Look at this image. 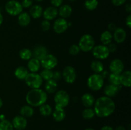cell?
<instances>
[{
	"instance_id": "1",
	"label": "cell",
	"mask_w": 131,
	"mask_h": 130,
	"mask_svg": "<svg viewBox=\"0 0 131 130\" xmlns=\"http://www.w3.org/2000/svg\"><path fill=\"white\" fill-rule=\"evenodd\" d=\"M94 110L95 115L100 118L109 117L115 112L116 105L112 98L104 96L97 98L94 103Z\"/></svg>"
},
{
	"instance_id": "2",
	"label": "cell",
	"mask_w": 131,
	"mask_h": 130,
	"mask_svg": "<svg viewBox=\"0 0 131 130\" xmlns=\"http://www.w3.org/2000/svg\"><path fill=\"white\" fill-rule=\"evenodd\" d=\"M47 100V94L40 89H31L26 95V101L28 105L32 107H39Z\"/></svg>"
},
{
	"instance_id": "3",
	"label": "cell",
	"mask_w": 131,
	"mask_h": 130,
	"mask_svg": "<svg viewBox=\"0 0 131 130\" xmlns=\"http://www.w3.org/2000/svg\"><path fill=\"white\" fill-rule=\"evenodd\" d=\"M104 84V79L101 74L93 73L88 77L87 80V85L88 88L93 91L101 90Z\"/></svg>"
},
{
	"instance_id": "4",
	"label": "cell",
	"mask_w": 131,
	"mask_h": 130,
	"mask_svg": "<svg viewBox=\"0 0 131 130\" xmlns=\"http://www.w3.org/2000/svg\"><path fill=\"white\" fill-rule=\"evenodd\" d=\"M95 45L94 38L90 34H83L81 37L78 43V46L81 51L84 52H88L92 50Z\"/></svg>"
},
{
	"instance_id": "5",
	"label": "cell",
	"mask_w": 131,
	"mask_h": 130,
	"mask_svg": "<svg viewBox=\"0 0 131 130\" xmlns=\"http://www.w3.org/2000/svg\"><path fill=\"white\" fill-rule=\"evenodd\" d=\"M26 84L31 89H39L43 84V80L40 74L37 73H29L24 79Z\"/></svg>"
},
{
	"instance_id": "6",
	"label": "cell",
	"mask_w": 131,
	"mask_h": 130,
	"mask_svg": "<svg viewBox=\"0 0 131 130\" xmlns=\"http://www.w3.org/2000/svg\"><path fill=\"white\" fill-rule=\"evenodd\" d=\"M54 101L56 107L65 108L70 102V96L67 92L64 90H59L55 93Z\"/></svg>"
},
{
	"instance_id": "7",
	"label": "cell",
	"mask_w": 131,
	"mask_h": 130,
	"mask_svg": "<svg viewBox=\"0 0 131 130\" xmlns=\"http://www.w3.org/2000/svg\"><path fill=\"white\" fill-rule=\"evenodd\" d=\"M5 11L11 16H18L23 11L21 3L17 0H10L6 3L5 6Z\"/></svg>"
},
{
	"instance_id": "8",
	"label": "cell",
	"mask_w": 131,
	"mask_h": 130,
	"mask_svg": "<svg viewBox=\"0 0 131 130\" xmlns=\"http://www.w3.org/2000/svg\"><path fill=\"white\" fill-rule=\"evenodd\" d=\"M93 57L98 60H104L107 59L110 54L107 47L104 45H95L92 50Z\"/></svg>"
},
{
	"instance_id": "9",
	"label": "cell",
	"mask_w": 131,
	"mask_h": 130,
	"mask_svg": "<svg viewBox=\"0 0 131 130\" xmlns=\"http://www.w3.org/2000/svg\"><path fill=\"white\" fill-rule=\"evenodd\" d=\"M58 63V60L57 57L53 54H47L43 59L40 61L41 66L43 69L51 70L56 67Z\"/></svg>"
},
{
	"instance_id": "10",
	"label": "cell",
	"mask_w": 131,
	"mask_h": 130,
	"mask_svg": "<svg viewBox=\"0 0 131 130\" xmlns=\"http://www.w3.org/2000/svg\"><path fill=\"white\" fill-rule=\"evenodd\" d=\"M62 78L68 84H73L77 78V73L75 68L72 66H67L63 70Z\"/></svg>"
},
{
	"instance_id": "11",
	"label": "cell",
	"mask_w": 131,
	"mask_h": 130,
	"mask_svg": "<svg viewBox=\"0 0 131 130\" xmlns=\"http://www.w3.org/2000/svg\"><path fill=\"white\" fill-rule=\"evenodd\" d=\"M69 27V22L67 20L61 17L56 19L52 25L54 31L57 34L63 33L66 31Z\"/></svg>"
},
{
	"instance_id": "12",
	"label": "cell",
	"mask_w": 131,
	"mask_h": 130,
	"mask_svg": "<svg viewBox=\"0 0 131 130\" xmlns=\"http://www.w3.org/2000/svg\"><path fill=\"white\" fill-rule=\"evenodd\" d=\"M110 72L115 74H121L124 70V64L120 59H114L110 64Z\"/></svg>"
},
{
	"instance_id": "13",
	"label": "cell",
	"mask_w": 131,
	"mask_h": 130,
	"mask_svg": "<svg viewBox=\"0 0 131 130\" xmlns=\"http://www.w3.org/2000/svg\"><path fill=\"white\" fill-rule=\"evenodd\" d=\"M48 54L47 48L43 45H37L33 48L32 50V55L33 58L39 60L40 61Z\"/></svg>"
},
{
	"instance_id": "14",
	"label": "cell",
	"mask_w": 131,
	"mask_h": 130,
	"mask_svg": "<svg viewBox=\"0 0 131 130\" xmlns=\"http://www.w3.org/2000/svg\"><path fill=\"white\" fill-rule=\"evenodd\" d=\"M12 124L14 129L17 130H24L27 127L28 121L26 118L22 115H16L12 121Z\"/></svg>"
},
{
	"instance_id": "15",
	"label": "cell",
	"mask_w": 131,
	"mask_h": 130,
	"mask_svg": "<svg viewBox=\"0 0 131 130\" xmlns=\"http://www.w3.org/2000/svg\"><path fill=\"white\" fill-rule=\"evenodd\" d=\"M121 85H115L110 84L104 87V93L106 96L112 98L117 95L118 93L121 89Z\"/></svg>"
},
{
	"instance_id": "16",
	"label": "cell",
	"mask_w": 131,
	"mask_h": 130,
	"mask_svg": "<svg viewBox=\"0 0 131 130\" xmlns=\"http://www.w3.org/2000/svg\"><path fill=\"white\" fill-rule=\"evenodd\" d=\"M58 15V8L52 6L46 8L43 11V14H42V15H43L45 20H49V21L56 19Z\"/></svg>"
},
{
	"instance_id": "17",
	"label": "cell",
	"mask_w": 131,
	"mask_h": 130,
	"mask_svg": "<svg viewBox=\"0 0 131 130\" xmlns=\"http://www.w3.org/2000/svg\"><path fill=\"white\" fill-rule=\"evenodd\" d=\"M127 32L124 28H117L113 31V39L117 43H122L126 40Z\"/></svg>"
},
{
	"instance_id": "18",
	"label": "cell",
	"mask_w": 131,
	"mask_h": 130,
	"mask_svg": "<svg viewBox=\"0 0 131 130\" xmlns=\"http://www.w3.org/2000/svg\"><path fill=\"white\" fill-rule=\"evenodd\" d=\"M95 99L94 96L90 93H84L81 97V102L86 108H91L92 106L94 105Z\"/></svg>"
},
{
	"instance_id": "19",
	"label": "cell",
	"mask_w": 131,
	"mask_h": 130,
	"mask_svg": "<svg viewBox=\"0 0 131 130\" xmlns=\"http://www.w3.org/2000/svg\"><path fill=\"white\" fill-rule=\"evenodd\" d=\"M52 115L53 119L56 122H61L65 119L66 117V113L64 108L56 106H55L54 110H52Z\"/></svg>"
},
{
	"instance_id": "20",
	"label": "cell",
	"mask_w": 131,
	"mask_h": 130,
	"mask_svg": "<svg viewBox=\"0 0 131 130\" xmlns=\"http://www.w3.org/2000/svg\"><path fill=\"white\" fill-rule=\"evenodd\" d=\"M121 85L125 87H130L131 86V71L130 70L124 71L120 74Z\"/></svg>"
},
{
	"instance_id": "21",
	"label": "cell",
	"mask_w": 131,
	"mask_h": 130,
	"mask_svg": "<svg viewBox=\"0 0 131 130\" xmlns=\"http://www.w3.org/2000/svg\"><path fill=\"white\" fill-rule=\"evenodd\" d=\"M41 64L39 60L35 58H31L28 60V70L31 73H37L40 69Z\"/></svg>"
},
{
	"instance_id": "22",
	"label": "cell",
	"mask_w": 131,
	"mask_h": 130,
	"mask_svg": "<svg viewBox=\"0 0 131 130\" xmlns=\"http://www.w3.org/2000/svg\"><path fill=\"white\" fill-rule=\"evenodd\" d=\"M43 8L39 5H32L29 9V15L31 17L35 19H37L40 17L43 14Z\"/></svg>"
},
{
	"instance_id": "23",
	"label": "cell",
	"mask_w": 131,
	"mask_h": 130,
	"mask_svg": "<svg viewBox=\"0 0 131 130\" xmlns=\"http://www.w3.org/2000/svg\"><path fill=\"white\" fill-rule=\"evenodd\" d=\"M58 10V15H60V16L63 19L69 17L72 13V8L67 4L60 6V8Z\"/></svg>"
},
{
	"instance_id": "24",
	"label": "cell",
	"mask_w": 131,
	"mask_h": 130,
	"mask_svg": "<svg viewBox=\"0 0 131 130\" xmlns=\"http://www.w3.org/2000/svg\"><path fill=\"white\" fill-rule=\"evenodd\" d=\"M31 22V17L28 12L23 11L18 15V23L22 27L28 26Z\"/></svg>"
},
{
	"instance_id": "25",
	"label": "cell",
	"mask_w": 131,
	"mask_h": 130,
	"mask_svg": "<svg viewBox=\"0 0 131 130\" xmlns=\"http://www.w3.org/2000/svg\"><path fill=\"white\" fill-rule=\"evenodd\" d=\"M58 82L53 79L47 80L45 84V91L49 94H53L57 91Z\"/></svg>"
},
{
	"instance_id": "26",
	"label": "cell",
	"mask_w": 131,
	"mask_h": 130,
	"mask_svg": "<svg viewBox=\"0 0 131 130\" xmlns=\"http://www.w3.org/2000/svg\"><path fill=\"white\" fill-rule=\"evenodd\" d=\"M29 73L28 68L24 66H19L14 71V75L19 80H24L28 74Z\"/></svg>"
},
{
	"instance_id": "27",
	"label": "cell",
	"mask_w": 131,
	"mask_h": 130,
	"mask_svg": "<svg viewBox=\"0 0 131 130\" xmlns=\"http://www.w3.org/2000/svg\"><path fill=\"white\" fill-rule=\"evenodd\" d=\"M100 38H101V42L102 44L104 45L107 46L112 42L113 34L109 30L104 31L101 33Z\"/></svg>"
},
{
	"instance_id": "28",
	"label": "cell",
	"mask_w": 131,
	"mask_h": 130,
	"mask_svg": "<svg viewBox=\"0 0 131 130\" xmlns=\"http://www.w3.org/2000/svg\"><path fill=\"white\" fill-rule=\"evenodd\" d=\"M91 69L94 73L101 74L103 70H104V66L103 63L100 60H93L90 64Z\"/></svg>"
},
{
	"instance_id": "29",
	"label": "cell",
	"mask_w": 131,
	"mask_h": 130,
	"mask_svg": "<svg viewBox=\"0 0 131 130\" xmlns=\"http://www.w3.org/2000/svg\"><path fill=\"white\" fill-rule=\"evenodd\" d=\"M20 115L25 118H29L34 115V109L29 105H24L21 107L20 110Z\"/></svg>"
},
{
	"instance_id": "30",
	"label": "cell",
	"mask_w": 131,
	"mask_h": 130,
	"mask_svg": "<svg viewBox=\"0 0 131 130\" xmlns=\"http://www.w3.org/2000/svg\"><path fill=\"white\" fill-rule=\"evenodd\" d=\"M39 112L43 117H48L52 114V108L50 105L44 103L39 107Z\"/></svg>"
},
{
	"instance_id": "31",
	"label": "cell",
	"mask_w": 131,
	"mask_h": 130,
	"mask_svg": "<svg viewBox=\"0 0 131 130\" xmlns=\"http://www.w3.org/2000/svg\"><path fill=\"white\" fill-rule=\"evenodd\" d=\"M19 56L21 59L24 60V61H28L31 58L33 57L32 55V51L29 48H24L20 50L19 51Z\"/></svg>"
},
{
	"instance_id": "32",
	"label": "cell",
	"mask_w": 131,
	"mask_h": 130,
	"mask_svg": "<svg viewBox=\"0 0 131 130\" xmlns=\"http://www.w3.org/2000/svg\"><path fill=\"white\" fill-rule=\"evenodd\" d=\"M107 78H108L110 84L115 85H121V82H120V74H115L111 73H110V75H109Z\"/></svg>"
},
{
	"instance_id": "33",
	"label": "cell",
	"mask_w": 131,
	"mask_h": 130,
	"mask_svg": "<svg viewBox=\"0 0 131 130\" xmlns=\"http://www.w3.org/2000/svg\"><path fill=\"white\" fill-rule=\"evenodd\" d=\"M98 0H86L84 2V6L89 11H93L98 7Z\"/></svg>"
},
{
	"instance_id": "34",
	"label": "cell",
	"mask_w": 131,
	"mask_h": 130,
	"mask_svg": "<svg viewBox=\"0 0 131 130\" xmlns=\"http://www.w3.org/2000/svg\"><path fill=\"white\" fill-rule=\"evenodd\" d=\"M82 116L86 120H91L95 116V113L93 108H86L82 113Z\"/></svg>"
},
{
	"instance_id": "35",
	"label": "cell",
	"mask_w": 131,
	"mask_h": 130,
	"mask_svg": "<svg viewBox=\"0 0 131 130\" xmlns=\"http://www.w3.org/2000/svg\"><path fill=\"white\" fill-rule=\"evenodd\" d=\"M40 75L42 77L43 80H50L52 79V75H53V71L51 70H47V69H43L40 73Z\"/></svg>"
},
{
	"instance_id": "36",
	"label": "cell",
	"mask_w": 131,
	"mask_h": 130,
	"mask_svg": "<svg viewBox=\"0 0 131 130\" xmlns=\"http://www.w3.org/2000/svg\"><path fill=\"white\" fill-rule=\"evenodd\" d=\"M12 122L5 119L0 121V130H14Z\"/></svg>"
},
{
	"instance_id": "37",
	"label": "cell",
	"mask_w": 131,
	"mask_h": 130,
	"mask_svg": "<svg viewBox=\"0 0 131 130\" xmlns=\"http://www.w3.org/2000/svg\"><path fill=\"white\" fill-rule=\"evenodd\" d=\"M80 51L81 50L80 48H79L78 45L72 44L70 47H69V52L70 55H72V56H77L78 54H79Z\"/></svg>"
},
{
	"instance_id": "38",
	"label": "cell",
	"mask_w": 131,
	"mask_h": 130,
	"mask_svg": "<svg viewBox=\"0 0 131 130\" xmlns=\"http://www.w3.org/2000/svg\"><path fill=\"white\" fill-rule=\"evenodd\" d=\"M41 28L43 31H48L51 28V23L49 20H43L41 22Z\"/></svg>"
},
{
	"instance_id": "39",
	"label": "cell",
	"mask_w": 131,
	"mask_h": 130,
	"mask_svg": "<svg viewBox=\"0 0 131 130\" xmlns=\"http://www.w3.org/2000/svg\"><path fill=\"white\" fill-rule=\"evenodd\" d=\"M20 3L23 8H28L33 5V0H22Z\"/></svg>"
},
{
	"instance_id": "40",
	"label": "cell",
	"mask_w": 131,
	"mask_h": 130,
	"mask_svg": "<svg viewBox=\"0 0 131 130\" xmlns=\"http://www.w3.org/2000/svg\"><path fill=\"white\" fill-rule=\"evenodd\" d=\"M61 78H62V74L60 71H53V75H52V79L54 80H56V82L59 81L60 80H61Z\"/></svg>"
},
{
	"instance_id": "41",
	"label": "cell",
	"mask_w": 131,
	"mask_h": 130,
	"mask_svg": "<svg viewBox=\"0 0 131 130\" xmlns=\"http://www.w3.org/2000/svg\"><path fill=\"white\" fill-rule=\"evenodd\" d=\"M63 2V0H51V3L54 7H60L61 6Z\"/></svg>"
},
{
	"instance_id": "42",
	"label": "cell",
	"mask_w": 131,
	"mask_h": 130,
	"mask_svg": "<svg viewBox=\"0 0 131 130\" xmlns=\"http://www.w3.org/2000/svg\"><path fill=\"white\" fill-rule=\"evenodd\" d=\"M107 47L110 53H114V52H116V49H117V46L115 43H110L108 45H107Z\"/></svg>"
},
{
	"instance_id": "43",
	"label": "cell",
	"mask_w": 131,
	"mask_h": 130,
	"mask_svg": "<svg viewBox=\"0 0 131 130\" xmlns=\"http://www.w3.org/2000/svg\"><path fill=\"white\" fill-rule=\"evenodd\" d=\"M127 0H111L113 5L116 6H120L125 3Z\"/></svg>"
},
{
	"instance_id": "44",
	"label": "cell",
	"mask_w": 131,
	"mask_h": 130,
	"mask_svg": "<svg viewBox=\"0 0 131 130\" xmlns=\"http://www.w3.org/2000/svg\"><path fill=\"white\" fill-rule=\"evenodd\" d=\"M125 24L127 26L128 28L130 29L131 28V15L129 14L126 18V20H125Z\"/></svg>"
},
{
	"instance_id": "45",
	"label": "cell",
	"mask_w": 131,
	"mask_h": 130,
	"mask_svg": "<svg viewBox=\"0 0 131 130\" xmlns=\"http://www.w3.org/2000/svg\"><path fill=\"white\" fill-rule=\"evenodd\" d=\"M117 28L118 27L116 26V25L115 24V23H110V24H109L108 25V29L109 31L111 32L114 31H115Z\"/></svg>"
},
{
	"instance_id": "46",
	"label": "cell",
	"mask_w": 131,
	"mask_h": 130,
	"mask_svg": "<svg viewBox=\"0 0 131 130\" xmlns=\"http://www.w3.org/2000/svg\"><path fill=\"white\" fill-rule=\"evenodd\" d=\"M109 75H110V73H109V72L107 70H103V71L101 73V75L103 77V79L108 77Z\"/></svg>"
},
{
	"instance_id": "47",
	"label": "cell",
	"mask_w": 131,
	"mask_h": 130,
	"mask_svg": "<svg viewBox=\"0 0 131 130\" xmlns=\"http://www.w3.org/2000/svg\"><path fill=\"white\" fill-rule=\"evenodd\" d=\"M125 11H126L127 12L129 13V14H130V12H131V4L130 3L126 4V5H125Z\"/></svg>"
},
{
	"instance_id": "48",
	"label": "cell",
	"mask_w": 131,
	"mask_h": 130,
	"mask_svg": "<svg viewBox=\"0 0 131 130\" xmlns=\"http://www.w3.org/2000/svg\"><path fill=\"white\" fill-rule=\"evenodd\" d=\"M101 130H114V129L110 126H104L101 128Z\"/></svg>"
},
{
	"instance_id": "49",
	"label": "cell",
	"mask_w": 131,
	"mask_h": 130,
	"mask_svg": "<svg viewBox=\"0 0 131 130\" xmlns=\"http://www.w3.org/2000/svg\"><path fill=\"white\" fill-rule=\"evenodd\" d=\"M115 130H126V129L125 128V127L122 126H119L115 129Z\"/></svg>"
},
{
	"instance_id": "50",
	"label": "cell",
	"mask_w": 131,
	"mask_h": 130,
	"mask_svg": "<svg viewBox=\"0 0 131 130\" xmlns=\"http://www.w3.org/2000/svg\"><path fill=\"white\" fill-rule=\"evenodd\" d=\"M3 15L0 12V26L3 24Z\"/></svg>"
},
{
	"instance_id": "51",
	"label": "cell",
	"mask_w": 131,
	"mask_h": 130,
	"mask_svg": "<svg viewBox=\"0 0 131 130\" xmlns=\"http://www.w3.org/2000/svg\"><path fill=\"white\" fill-rule=\"evenodd\" d=\"M5 115H3V114L0 115V121H3V120H5Z\"/></svg>"
},
{
	"instance_id": "52",
	"label": "cell",
	"mask_w": 131,
	"mask_h": 130,
	"mask_svg": "<svg viewBox=\"0 0 131 130\" xmlns=\"http://www.w3.org/2000/svg\"><path fill=\"white\" fill-rule=\"evenodd\" d=\"M3 100L1 98H0V108L3 107Z\"/></svg>"
},
{
	"instance_id": "53",
	"label": "cell",
	"mask_w": 131,
	"mask_h": 130,
	"mask_svg": "<svg viewBox=\"0 0 131 130\" xmlns=\"http://www.w3.org/2000/svg\"><path fill=\"white\" fill-rule=\"evenodd\" d=\"M84 130H95V129H93V128H90V127H88V128L85 129Z\"/></svg>"
},
{
	"instance_id": "54",
	"label": "cell",
	"mask_w": 131,
	"mask_h": 130,
	"mask_svg": "<svg viewBox=\"0 0 131 130\" xmlns=\"http://www.w3.org/2000/svg\"><path fill=\"white\" fill-rule=\"evenodd\" d=\"M36 1H37V2H41V1H42L43 0H35Z\"/></svg>"
},
{
	"instance_id": "55",
	"label": "cell",
	"mask_w": 131,
	"mask_h": 130,
	"mask_svg": "<svg viewBox=\"0 0 131 130\" xmlns=\"http://www.w3.org/2000/svg\"><path fill=\"white\" fill-rule=\"evenodd\" d=\"M69 1H71V2H74V1H76V0H69Z\"/></svg>"
},
{
	"instance_id": "56",
	"label": "cell",
	"mask_w": 131,
	"mask_h": 130,
	"mask_svg": "<svg viewBox=\"0 0 131 130\" xmlns=\"http://www.w3.org/2000/svg\"><path fill=\"white\" fill-rule=\"evenodd\" d=\"M58 130H61V129H58Z\"/></svg>"
},
{
	"instance_id": "57",
	"label": "cell",
	"mask_w": 131,
	"mask_h": 130,
	"mask_svg": "<svg viewBox=\"0 0 131 130\" xmlns=\"http://www.w3.org/2000/svg\"><path fill=\"white\" fill-rule=\"evenodd\" d=\"M129 1H130V0H129Z\"/></svg>"
}]
</instances>
